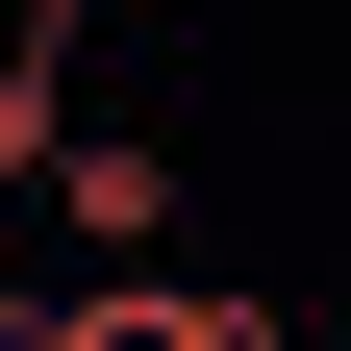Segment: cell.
<instances>
[{"instance_id":"1","label":"cell","mask_w":351,"mask_h":351,"mask_svg":"<svg viewBox=\"0 0 351 351\" xmlns=\"http://www.w3.org/2000/svg\"><path fill=\"white\" fill-rule=\"evenodd\" d=\"M51 201H75L101 251H151V226H176V151H75V125H51Z\"/></svg>"},{"instance_id":"2","label":"cell","mask_w":351,"mask_h":351,"mask_svg":"<svg viewBox=\"0 0 351 351\" xmlns=\"http://www.w3.org/2000/svg\"><path fill=\"white\" fill-rule=\"evenodd\" d=\"M75 25H101V0H75Z\"/></svg>"}]
</instances>
